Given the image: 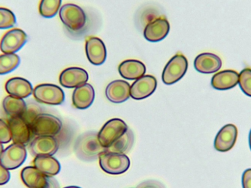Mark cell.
<instances>
[{"label":"cell","mask_w":251,"mask_h":188,"mask_svg":"<svg viewBox=\"0 0 251 188\" xmlns=\"http://www.w3.org/2000/svg\"><path fill=\"white\" fill-rule=\"evenodd\" d=\"M169 31L168 21L165 18L159 17L146 25L143 35L150 42H159L166 38Z\"/></svg>","instance_id":"e0dca14e"},{"label":"cell","mask_w":251,"mask_h":188,"mask_svg":"<svg viewBox=\"0 0 251 188\" xmlns=\"http://www.w3.org/2000/svg\"><path fill=\"white\" fill-rule=\"evenodd\" d=\"M4 112L10 117H22L27 109L23 99L9 96L4 98L2 102Z\"/></svg>","instance_id":"d4e9b609"},{"label":"cell","mask_w":251,"mask_h":188,"mask_svg":"<svg viewBox=\"0 0 251 188\" xmlns=\"http://www.w3.org/2000/svg\"><path fill=\"white\" fill-rule=\"evenodd\" d=\"M100 165L101 169L112 175H119L128 171L130 161L125 154L105 152L100 155Z\"/></svg>","instance_id":"277c9868"},{"label":"cell","mask_w":251,"mask_h":188,"mask_svg":"<svg viewBox=\"0 0 251 188\" xmlns=\"http://www.w3.org/2000/svg\"><path fill=\"white\" fill-rule=\"evenodd\" d=\"M121 76L128 81H134L144 76L146 72V66L137 60H126L119 66Z\"/></svg>","instance_id":"603a6c76"},{"label":"cell","mask_w":251,"mask_h":188,"mask_svg":"<svg viewBox=\"0 0 251 188\" xmlns=\"http://www.w3.org/2000/svg\"><path fill=\"white\" fill-rule=\"evenodd\" d=\"M61 3L62 0H41L39 13L44 18H53L58 13Z\"/></svg>","instance_id":"83f0119b"},{"label":"cell","mask_w":251,"mask_h":188,"mask_svg":"<svg viewBox=\"0 0 251 188\" xmlns=\"http://www.w3.org/2000/svg\"><path fill=\"white\" fill-rule=\"evenodd\" d=\"M10 179V174L9 170L4 168L0 162V186H4L8 183Z\"/></svg>","instance_id":"1f68e13d"},{"label":"cell","mask_w":251,"mask_h":188,"mask_svg":"<svg viewBox=\"0 0 251 188\" xmlns=\"http://www.w3.org/2000/svg\"><path fill=\"white\" fill-rule=\"evenodd\" d=\"M157 86L156 78L151 75H144L133 82L130 88V96L135 100H142L153 94Z\"/></svg>","instance_id":"4fadbf2b"},{"label":"cell","mask_w":251,"mask_h":188,"mask_svg":"<svg viewBox=\"0 0 251 188\" xmlns=\"http://www.w3.org/2000/svg\"><path fill=\"white\" fill-rule=\"evenodd\" d=\"M24 184L29 188H60L58 182L53 177L45 175L35 167L28 166L21 173Z\"/></svg>","instance_id":"5b68a950"},{"label":"cell","mask_w":251,"mask_h":188,"mask_svg":"<svg viewBox=\"0 0 251 188\" xmlns=\"http://www.w3.org/2000/svg\"><path fill=\"white\" fill-rule=\"evenodd\" d=\"M59 149L57 139L52 136H37L32 139L29 145V150L32 156H52Z\"/></svg>","instance_id":"7c38bea8"},{"label":"cell","mask_w":251,"mask_h":188,"mask_svg":"<svg viewBox=\"0 0 251 188\" xmlns=\"http://www.w3.org/2000/svg\"><path fill=\"white\" fill-rule=\"evenodd\" d=\"M5 91L10 96L25 99L33 93L32 84L22 78H13L5 83Z\"/></svg>","instance_id":"44dd1931"},{"label":"cell","mask_w":251,"mask_h":188,"mask_svg":"<svg viewBox=\"0 0 251 188\" xmlns=\"http://www.w3.org/2000/svg\"><path fill=\"white\" fill-rule=\"evenodd\" d=\"M188 68V61L183 54H177L169 60L163 72L162 82L166 85H173L185 75Z\"/></svg>","instance_id":"52a82bcc"},{"label":"cell","mask_w":251,"mask_h":188,"mask_svg":"<svg viewBox=\"0 0 251 188\" xmlns=\"http://www.w3.org/2000/svg\"><path fill=\"white\" fill-rule=\"evenodd\" d=\"M34 167L45 175L54 177L60 171V164L52 156L36 157L33 161Z\"/></svg>","instance_id":"cb8c5ba5"},{"label":"cell","mask_w":251,"mask_h":188,"mask_svg":"<svg viewBox=\"0 0 251 188\" xmlns=\"http://www.w3.org/2000/svg\"><path fill=\"white\" fill-rule=\"evenodd\" d=\"M34 135L54 136L61 131L63 124L57 117L51 114L40 113L30 124Z\"/></svg>","instance_id":"7a4b0ae2"},{"label":"cell","mask_w":251,"mask_h":188,"mask_svg":"<svg viewBox=\"0 0 251 188\" xmlns=\"http://www.w3.org/2000/svg\"><path fill=\"white\" fill-rule=\"evenodd\" d=\"M75 151L76 156L81 161L91 162L100 158V155L106 152V149L100 144L98 133L88 132L76 139Z\"/></svg>","instance_id":"6da1fadb"},{"label":"cell","mask_w":251,"mask_h":188,"mask_svg":"<svg viewBox=\"0 0 251 188\" xmlns=\"http://www.w3.org/2000/svg\"><path fill=\"white\" fill-rule=\"evenodd\" d=\"M3 151H4V148H3L2 143H0V158H1V154H2Z\"/></svg>","instance_id":"e575fe53"},{"label":"cell","mask_w":251,"mask_h":188,"mask_svg":"<svg viewBox=\"0 0 251 188\" xmlns=\"http://www.w3.org/2000/svg\"><path fill=\"white\" fill-rule=\"evenodd\" d=\"M238 130L234 124L224 126L217 134L215 140V148L221 152L231 150L237 141Z\"/></svg>","instance_id":"2e32d148"},{"label":"cell","mask_w":251,"mask_h":188,"mask_svg":"<svg viewBox=\"0 0 251 188\" xmlns=\"http://www.w3.org/2000/svg\"><path fill=\"white\" fill-rule=\"evenodd\" d=\"M239 84L245 94L251 97V69L246 68L239 75Z\"/></svg>","instance_id":"f546056e"},{"label":"cell","mask_w":251,"mask_h":188,"mask_svg":"<svg viewBox=\"0 0 251 188\" xmlns=\"http://www.w3.org/2000/svg\"><path fill=\"white\" fill-rule=\"evenodd\" d=\"M94 99L95 91L89 83L83 84L75 88L72 95V102L76 109H87L92 105Z\"/></svg>","instance_id":"ffe728a7"},{"label":"cell","mask_w":251,"mask_h":188,"mask_svg":"<svg viewBox=\"0 0 251 188\" xmlns=\"http://www.w3.org/2000/svg\"><path fill=\"white\" fill-rule=\"evenodd\" d=\"M8 125L11 131L13 143L25 146L28 144L33 137L30 126L22 117H10Z\"/></svg>","instance_id":"8fae6325"},{"label":"cell","mask_w":251,"mask_h":188,"mask_svg":"<svg viewBox=\"0 0 251 188\" xmlns=\"http://www.w3.org/2000/svg\"><path fill=\"white\" fill-rule=\"evenodd\" d=\"M27 153L24 145L13 143L3 151L0 162L7 170H14L23 165Z\"/></svg>","instance_id":"9c48e42d"},{"label":"cell","mask_w":251,"mask_h":188,"mask_svg":"<svg viewBox=\"0 0 251 188\" xmlns=\"http://www.w3.org/2000/svg\"><path fill=\"white\" fill-rule=\"evenodd\" d=\"M242 182L243 188H251V168L246 170L243 173Z\"/></svg>","instance_id":"836d02e7"},{"label":"cell","mask_w":251,"mask_h":188,"mask_svg":"<svg viewBox=\"0 0 251 188\" xmlns=\"http://www.w3.org/2000/svg\"><path fill=\"white\" fill-rule=\"evenodd\" d=\"M239 83V74L234 70H224L212 77V88L216 90L231 89Z\"/></svg>","instance_id":"7402d4cb"},{"label":"cell","mask_w":251,"mask_h":188,"mask_svg":"<svg viewBox=\"0 0 251 188\" xmlns=\"http://www.w3.org/2000/svg\"><path fill=\"white\" fill-rule=\"evenodd\" d=\"M88 81V74L85 69L79 67H71L65 69L60 74L59 81L60 85L66 88H76Z\"/></svg>","instance_id":"9a60e30c"},{"label":"cell","mask_w":251,"mask_h":188,"mask_svg":"<svg viewBox=\"0 0 251 188\" xmlns=\"http://www.w3.org/2000/svg\"><path fill=\"white\" fill-rule=\"evenodd\" d=\"M249 144H250V148L251 150V130L250 132V134H249Z\"/></svg>","instance_id":"d590c367"},{"label":"cell","mask_w":251,"mask_h":188,"mask_svg":"<svg viewBox=\"0 0 251 188\" xmlns=\"http://www.w3.org/2000/svg\"><path fill=\"white\" fill-rule=\"evenodd\" d=\"M34 98L37 102L48 105H60L64 102L63 90L53 84H41L33 89Z\"/></svg>","instance_id":"ba28073f"},{"label":"cell","mask_w":251,"mask_h":188,"mask_svg":"<svg viewBox=\"0 0 251 188\" xmlns=\"http://www.w3.org/2000/svg\"><path fill=\"white\" fill-rule=\"evenodd\" d=\"M59 16L63 25L74 32L81 30L86 25V14L83 9L76 4L69 3L62 6Z\"/></svg>","instance_id":"3957f363"},{"label":"cell","mask_w":251,"mask_h":188,"mask_svg":"<svg viewBox=\"0 0 251 188\" xmlns=\"http://www.w3.org/2000/svg\"><path fill=\"white\" fill-rule=\"evenodd\" d=\"M16 23L14 13L7 8L0 7V29H7L13 27Z\"/></svg>","instance_id":"f1b7e54d"},{"label":"cell","mask_w":251,"mask_h":188,"mask_svg":"<svg viewBox=\"0 0 251 188\" xmlns=\"http://www.w3.org/2000/svg\"><path fill=\"white\" fill-rule=\"evenodd\" d=\"M134 140V134L130 129H128L120 138L118 139L111 146L106 149V152L125 154L131 149Z\"/></svg>","instance_id":"484cf974"},{"label":"cell","mask_w":251,"mask_h":188,"mask_svg":"<svg viewBox=\"0 0 251 188\" xmlns=\"http://www.w3.org/2000/svg\"><path fill=\"white\" fill-rule=\"evenodd\" d=\"M11 140V131L8 123L0 118V143H8Z\"/></svg>","instance_id":"4dcf8cb0"},{"label":"cell","mask_w":251,"mask_h":188,"mask_svg":"<svg viewBox=\"0 0 251 188\" xmlns=\"http://www.w3.org/2000/svg\"><path fill=\"white\" fill-rule=\"evenodd\" d=\"M27 35L19 28L10 29L0 40V50L4 54H15L26 44Z\"/></svg>","instance_id":"30bf717a"},{"label":"cell","mask_w":251,"mask_h":188,"mask_svg":"<svg viewBox=\"0 0 251 188\" xmlns=\"http://www.w3.org/2000/svg\"><path fill=\"white\" fill-rule=\"evenodd\" d=\"M87 57L91 64L100 66L107 58V50L102 40L97 37H89L85 42Z\"/></svg>","instance_id":"5bb4252c"},{"label":"cell","mask_w":251,"mask_h":188,"mask_svg":"<svg viewBox=\"0 0 251 188\" xmlns=\"http://www.w3.org/2000/svg\"><path fill=\"white\" fill-rule=\"evenodd\" d=\"M128 127L123 120L113 118L107 121L98 133V139L103 147L111 146L127 131Z\"/></svg>","instance_id":"8992f818"},{"label":"cell","mask_w":251,"mask_h":188,"mask_svg":"<svg viewBox=\"0 0 251 188\" xmlns=\"http://www.w3.org/2000/svg\"><path fill=\"white\" fill-rule=\"evenodd\" d=\"M20 57L16 54H0V75L14 71L20 64Z\"/></svg>","instance_id":"4316f807"},{"label":"cell","mask_w":251,"mask_h":188,"mask_svg":"<svg viewBox=\"0 0 251 188\" xmlns=\"http://www.w3.org/2000/svg\"><path fill=\"white\" fill-rule=\"evenodd\" d=\"M63 188H81L79 187H76V186H70V187H66Z\"/></svg>","instance_id":"8d00e7d4"},{"label":"cell","mask_w":251,"mask_h":188,"mask_svg":"<svg viewBox=\"0 0 251 188\" xmlns=\"http://www.w3.org/2000/svg\"><path fill=\"white\" fill-rule=\"evenodd\" d=\"M194 66L200 73H215L222 67V60L213 53H201L195 59Z\"/></svg>","instance_id":"ac0fdd59"},{"label":"cell","mask_w":251,"mask_h":188,"mask_svg":"<svg viewBox=\"0 0 251 188\" xmlns=\"http://www.w3.org/2000/svg\"><path fill=\"white\" fill-rule=\"evenodd\" d=\"M137 188H165L162 183L154 180H149L139 185Z\"/></svg>","instance_id":"d6a6232c"},{"label":"cell","mask_w":251,"mask_h":188,"mask_svg":"<svg viewBox=\"0 0 251 188\" xmlns=\"http://www.w3.org/2000/svg\"><path fill=\"white\" fill-rule=\"evenodd\" d=\"M130 88L131 86L126 81L121 80L113 81L106 88V96L113 103H122L130 97Z\"/></svg>","instance_id":"d6986e66"}]
</instances>
